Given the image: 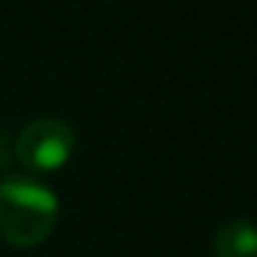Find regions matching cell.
<instances>
[{
	"label": "cell",
	"instance_id": "cell-1",
	"mask_svg": "<svg viewBox=\"0 0 257 257\" xmlns=\"http://www.w3.org/2000/svg\"><path fill=\"white\" fill-rule=\"evenodd\" d=\"M58 199L53 188L25 174L0 180V238L14 249H34L53 235Z\"/></svg>",
	"mask_w": 257,
	"mask_h": 257
},
{
	"label": "cell",
	"instance_id": "cell-2",
	"mask_svg": "<svg viewBox=\"0 0 257 257\" xmlns=\"http://www.w3.org/2000/svg\"><path fill=\"white\" fill-rule=\"evenodd\" d=\"M75 152V130L64 119H34L20 130L14 158L31 172H58Z\"/></svg>",
	"mask_w": 257,
	"mask_h": 257
},
{
	"label": "cell",
	"instance_id": "cell-3",
	"mask_svg": "<svg viewBox=\"0 0 257 257\" xmlns=\"http://www.w3.org/2000/svg\"><path fill=\"white\" fill-rule=\"evenodd\" d=\"M213 257H257V224L249 218H229L213 238Z\"/></svg>",
	"mask_w": 257,
	"mask_h": 257
},
{
	"label": "cell",
	"instance_id": "cell-4",
	"mask_svg": "<svg viewBox=\"0 0 257 257\" xmlns=\"http://www.w3.org/2000/svg\"><path fill=\"white\" fill-rule=\"evenodd\" d=\"M12 158H14V141L9 139V133L0 127V172H6L12 166Z\"/></svg>",
	"mask_w": 257,
	"mask_h": 257
}]
</instances>
